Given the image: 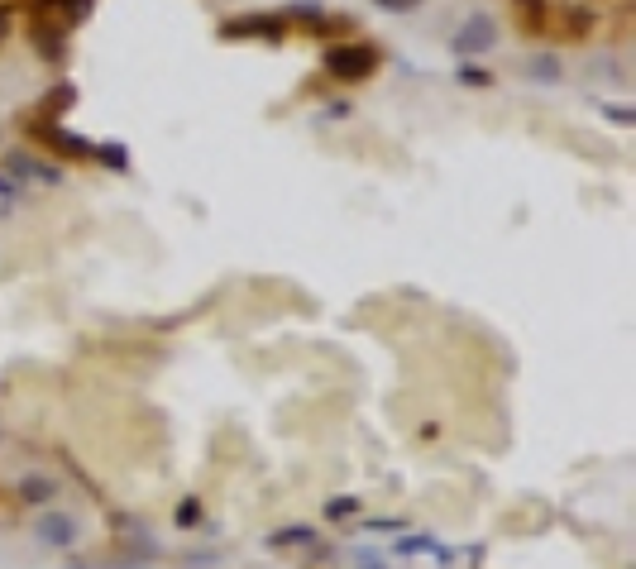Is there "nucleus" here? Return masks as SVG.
Segmentation results:
<instances>
[{
  "label": "nucleus",
  "instance_id": "nucleus-2",
  "mask_svg": "<svg viewBox=\"0 0 636 569\" xmlns=\"http://www.w3.org/2000/svg\"><path fill=\"white\" fill-rule=\"evenodd\" d=\"M383 5H412V0H383Z\"/></svg>",
  "mask_w": 636,
  "mask_h": 569
},
{
  "label": "nucleus",
  "instance_id": "nucleus-1",
  "mask_svg": "<svg viewBox=\"0 0 636 569\" xmlns=\"http://www.w3.org/2000/svg\"><path fill=\"white\" fill-rule=\"evenodd\" d=\"M335 72H340V77H359V72H369L373 67V53H335Z\"/></svg>",
  "mask_w": 636,
  "mask_h": 569
}]
</instances>
